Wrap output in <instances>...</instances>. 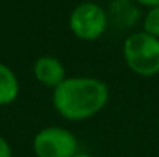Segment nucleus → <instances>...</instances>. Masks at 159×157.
Listing matches in <instances>:
<instances>
[{"label":"nucleus","instance_id":"1","mask_svg":"<svg viewBox=\"0 0 159 157\" xmlns=\"http://www.w3.org/2000/svg\"><path fill=\"white\" fill-rule=\"evenodd\" d=\"M110 97L107 83L96 77H66L53 89V106L66 120L80 122L99 114Z\"/></svg>","mask_w":159,"mask_h":157},{"label":"nucleus","instance_id":"2","mask_svg":"<svg viewBox=\"0 0 159 157\" xmlns=\"http://www.w3.org/2000/svg\"><path fill=\"white\" fill-rule=\"evenodd\" d=\"M127 66L141 77L159 74V39L145 31L130 34L124 42Z\"/></svg>","mask_w":159,"mask_h":157},{"label":"nucleus","instance_id":"3","mask_svg":"<svg viewBox=\"0 0 159 157\" xmlns=\"http://www.w3.org/2000/svg\"><path fill=\"white\" fill-rule=\"evenodd\" d=\"M36 157H74L77 154L76 136L62 126H47L33 139Z\"/></svg>","mask_w":159,"mask_h":157},{"label":"nucleus","instance_id":"4","mask_svg":"<svg viewBox=\"0 0 159 157\" xmlns=\"http://www.w3.org/2000/svg\"><path fill=\"white\" fill-rule=\"evenodd\" d=\"M108 28L107 11L96 3H80L70 15V29L80 40H96Z\"/></svg>","mask_w":159,"mask_h":157},{"label":"nucleus","instance_id":"5","mask_svg":"<svg viewBox=\"0 0 159 157\" xmlns=\"http://www.w3.org/2000/svg\"><path fill=\"white\" fill-rule=\"evenodd\" d=\"M108 25L117 31H125L133 26L141 19V9L136 6L134 0H111L107 11Z\"/></svg>","mask_w":159,"mask_h":157},{"label":"nucleus","instance_id":"6","mask_svg":"<svg viewBox=\"0 0 159 157\" xmlns=\"http://www.w3.org/2000/svg\"><path fill=\"white\" fill-rule=\"evenodd\" d=\"M33 74L36 80L45 88L54 89L66 79V71L63 63L53 55H42L34 62Z\"/></svg>","mask_w":159,"mask_h":157},{"label":"nucleus","instance_id":"7","mask_svg":"<svg viewBox=\"0 0 159 157\" xmlns=\"http://www.w3.org/2000/svg\"><path fill=\"white\" fill-rule=\"evenodd\" d=\"M20 86L14 71L0 62V106L12 103L19 96Z\"/></svg>","mask_w":159,"mask_h":157},{"label":"nucleus","instance_id":"8","mask_svg":"<svg viewBox=\"0 0 159 157\" xmlns=\"http://www.w3.org/2000/svg\"><path fill=\"white\" fill-rule=\"evenodd\" d=\"M144 31L159 39V5L150 8L147 15L144 17Z\"/></svg>","mask_w":159,"mask_h":157},{"label":"nucleus","instance_id":"9","mask_svg":"<svg viewBox=\"0 0 159 157\" xmlns=\"http://www.w3.org/2000/svg\"><path fill=\"white\" fill-rule=\"evenodd\" d=\"M0 157H12V150L11 145L8 143V140L5 137L0 136Z\"/></svg>","mask_w":159,"mask_h":157},{"label":"nucleus","instance_id":"10","mask_svg":"<svg viewBox=\"0 0 159 157\" xmlns=\"http://www.w3.org/2000/svg\"><path fill=\"white\" fill-rule=\"evenodd\" d=\"M134 2H138V3H141V5H147V6H150V8L159 5V0H134Z\"/></svg>","mask_w":159,"mask_h":157},{"label":"nucleus","instance_id":"11","mask_svg":"<svg viewBox=\"0 0 159 157\" xmlns=\"http://www.w3.org/2000/svg\"><path fill=\"white\" fill-rule=\"evenodd\" d=\"M74 157H94V156H90V154H82V153H77Z\"/></svg>","mask_w":159,"mask_h":157}]
</instances>
